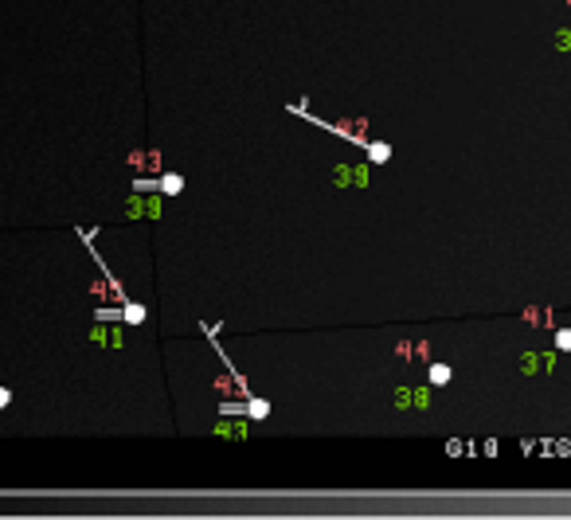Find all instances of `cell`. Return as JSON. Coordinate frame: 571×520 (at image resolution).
<instances>
[{"label": "cell", "instance_id": "7a4b0ae2", "mask_svg": "<svg viewBox=\"0 0 571 520\" xmlns=\"http://www.w3.org/2000/svg\"><path fill=\"white\" fill-rule=\"evenodd\" d=\"M114 313H118V317L126 321V325H141V321L149 317V309H145V305H137V302H126V305H118V309H114Z\"/></svg>", "mask_w": 571, "mask_h": 520}, {"label": "cell", "instance_id": "3957f363", "mask_svg": "<svg viewBox=\"0 0 571 520\" xmlns=\"http://www.w3.org/2000/svg\"><path fill=\"white\" fill-rule=\"evenodd\" d=\"M450 376H454L450 364H430V384H435V387H446V384H450Z\"/></svg>", "mask_w": 571, "mask_h": 520}, {"label": "cell", "instance_id": "8992f818", "mask_svg": "<svg viewBox=\"0 0 571 520\" xmlns=\"http://www.w3.org/2000/svg\"><path fill=\"white\" fill-rule=\"evenodd\" d=\"M8 403H12V391L8 387H0V407H8Z\"/></svg>", "mask_w": 571, "mask_h": 520}, {"label": "cell", "instance_id": "277c9868", "mask_svg": "<svg viewBox=\"0 0 571 520\" xmlns=\"http://www.w3.org/2000/svg\"><path fill=\"white\" fill-rule=\"evenodd\" d=\"M157 188H160V192H165V196H177L180 188H184V180H180L177 172H165V180H160Z\"/></svg>", "mask_w": 571, "mask_h": 520}, {"label": "cell", "instance_id": "5b68a950", "mask_svg": "<svg viewBox=\"0 0 571 520\" xmlns=\"http://www.w3.org/2000/svg\"><path fill=\"white\" fill-rule=\"evenodd\" d=\"M555 348H571V329H560V333H555Z\"/></svg>", "mask_w": 571, "mask_h": 520}, {"label": "cell", "instance_id": "6da1fadb", "mask_svg": "<svg viewBox=\"0 0 571 520\" xmlns=\"http://www.w3.org/2000/svg\"><path fill=\"white\" fill-rule=\"evenodd\" d=\"M223 411L231 415V411H243L247 419H254V422H262L270 415V403L266 399H259V395H251V399H243V407H231V403H223Z\"/></svg>", "mask_w": 571, "mask_h": 520}]
</instances>
